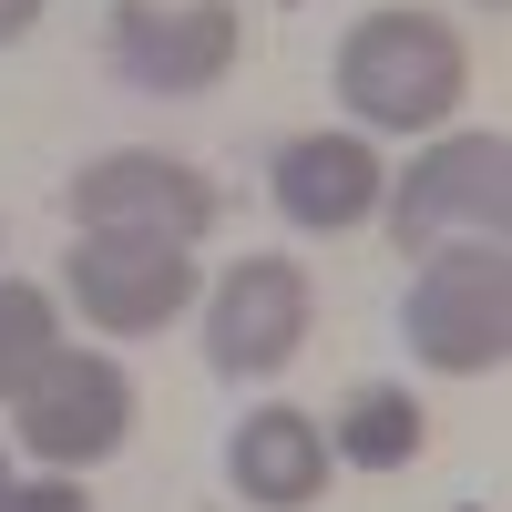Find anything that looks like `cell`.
<instances>
[{"mask_svg":"<svg viewBox=\"0 0 512 512\" xmlns=\"http://www.w3.org/2000/svg\"><path fill=\"white\" fill-rule=\"evenodd\" d=\"M328 93L349 113V134H441L451 103L472 93V52L441 11H359L338 31V62H328Z\"/></svg>","mask_w":512,"mask_h":512,"instance_id":"6da1fadb","label":"cell"},{"mask_svg":"<svg viewBox=\"0 0 512 512\" xmlns=\"http://www.w3.org/2000/svg\"><path fill=\"white\" fill-rule=\"evenodd\" d=\"M379 216H390V246L400 256H431V246H502L512 236V134H431L390 195H379Z\"/></svg>","mask_w":512,"mask_h":512,"instance_id":"7a4b0ae2","label":"cell"},{"mask_svg":"<svg viewBox=\"0 0 512 512\" xmlns=\"http://www.w3.org/2000/svg\"><path fill=\"white\" fill-rule=\"evenodd\" d=\"M400 349L431 379H492L512 359V256L502 246H431L400 287Z\"/></svg>","mask_w":512,"mask_h":512,"instance_id":"3957f363","label":"cell"},{"mask_svg":"<svg viewBox=\"0 0 512 512\" xmlns=\"http://www.w3.org/2000/svg\"><path fill=\"white\" fill-rule=\"evenodd\" d=\"M134 369H123L113 349H72L31 379V390L11 400V441L41 461V472H93V461H113L123 441H134Z\"/></svg>","mask_w":512,"mask_h":512,"instance_id":"277c9868","label":"cell"},{"mask_svg":"<svg viewBox=\"0 0 512 512\" xmlns=\"http://www.w3.org/2000/svg\"><path fill=\"white\" fill-rule=\"evenodd\" d=\"M62 205H72V236H164V246H205V226H216V185H205L185 154H154V144L93 154V164L62 185Z\"/></svg>","mask_w":512,"mask_h":512,"instance_id":"5b68a950","label":"cell"},{"mask_svg":"<svg viewBox=\"0 0 512 512\" xmlns=\"http://www.w3.org/2000/svg\"><path fill=\"white\" fill-rule=\"evenodd\" d=\"M236 52H246L236 0H134V11H113V31H103L113 82L123 93H164V103L216 93L236 72Z\"/></svg>","mask_w":512,"mask_h":512,"instance_id":"8992f818","label":"cell"},{"mask_svg":"<svg viewBox=\"0 0 512 512\" xmlns=\"http://www.w3.org/2000/svg\"><path fill=\"white\" fill-rule=\"evenodd\" d=\"M62 287H72L82 328H103V338H154L205 297L195 246H164V236H72Z\"/></svg>","mask_w":512,"mask_h":512,"instance_id":"52a82bcc","label":"cell"},{"mask_svg":"<svg viewBox=\"0 0 512 512\" xmlns=\"http://www.w3.org/2000/svg\"><path fill=\"white\" fill-rule=\"evenodd\" d=\"M318 287L297 256H236V267L205 287V369L216 379H277L308 349Z\"/></svg>","mask_w":512,"mask_h":512,"instance_id":"ba28073f","label":"cell"},{"mask_svg":"<svg viewBox=\"0 0 512 512\" xmlns=\"http://www.w3.org/2000/svg\"><path fill=\"white\" fill-rule=\"evenodd\" d=\"M267 195H277V216L297 226V236H349V226H369L379 216V195H390V164H379V144L369 134H287L277 154H267Z\"/></svg>","mask_w":512,"mask_h":512,"instance_id":"9c48e42d","label":"cell"},{"mask_svg":"<svg viewBox=\"0 0 512 512\" xmlns=\"http://www.w3.org/2000/svg\"><path fill=\"white\" fill-rule=\"evenodd\" d=\"M328 431H318V410H287V400H267V410H246L236 431H226V492L236 502H256V512H308V502H328Z\"/></svg>","mask_w":512,"mask_h":512,"instance_id":"30bf717a","label":"cell"},{"mask_svg":"<svg viewBox=\"0 0 512 512\" xmlns=\"http://www.w3.org/2000/svg\"><path fill=\"white\" fill-rule=\"evenodd\" d=\"M318 431H328V461H349V472H379V482H390V472H410V461L431 451V410H420L400 379H359V390L338 400Z\"/></svg>","mask_w":512,"mask_h":512,"instance_id":"8fae6325","label":"cell"},{"mask_svg":"<svg viewBox=\"0 0 512 512\" xmlns=\"http://www.w3.org/2000/svg\"><path fill=\"white\" fill-rule=\"evenodd\" d=\"M62 359V297L41 277H0V410Z\"/></svg>","mask_w":512,"mask_h":512,"instance_id":"7c38bea8","label":"cell"},{"mask_svg":"<svg viewBox=\"0 0 512 512\" xmlns=\"http://www.w3.org/2000/svg\"><path fill=\"white\" fill-rule=\"evenodd\" d=\"M11 512H93L82 472H41V482H11Z\"/></svg>","mask_w":512,"mask_h":512,"instance_id":"4fadbf2b","label":"cell"},{"mask_svg":"<svg viewBox=\"0 0 512 512\" xmlns=\"http://www.w3.org/2000/svg\"><path fill=\"white\" fill-rule=\"evenodd\" d=\"M41 11H52V0H0V52H11V41H31Z\"/></svg>","mask_w":512,"mask_h":512,"instance_id":"5bb4252c","label":"cell"},{"mask_svg":"<svg viewBox=\"0 0 512 512\" xmlns=\"http://www.w3.org/2000/svg\"><path fill=\"white\" fill-rule=\"evenodd\" d=\"M11 482H21V472H11V451H0V512H11Z\"/></svg>","mask_w":512,"mask_h":512,"instance_id":"9a60e30c","label":"cell"},{"mask_svg":"<svg viewBox=\"0 0 512 512\" xmlns=\"http://www.w3.org/2000/svg\"><path fill=\"white\" fill-rule=\"evenodd\" d=\"M472 11H502V0H472Z\"/></svg>","mask_w":512,"mask_h":512,"instance_id":"2e32d148","label":"cell"}]
</instances>
